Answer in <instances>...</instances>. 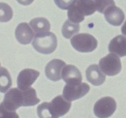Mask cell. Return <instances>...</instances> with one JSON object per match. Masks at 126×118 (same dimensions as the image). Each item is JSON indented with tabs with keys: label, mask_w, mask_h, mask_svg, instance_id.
I'll list each match as a JSON object with an SVG mask.
<instances>
[{
	"label": "cell",
	"mask_w": 126,
	"mask_h": 118,
	"mask_svg": "<svg viewBox=\"0 0 126 118\" xmlns=\"http://www.w3.org/2000/svg\"><path fill=\"white\" fill-rule=\"evenodd\" d=\"M99 66L102 71L108 76H115L121 71L122 65L118 55L113 53L102 58L99 61Z\"/></svg>",
	"instance_id": "cell-5"
},
{
	"label": "cell",
	"mask_w": 126,
	"mask_h": 118,
	"mask_svg": "<svg viewBox=\"0 0 126 118\" xmlns=\"http://www.w3.org/2000/svg\"><path fill=\"white\" fill-rule=\"evenodd\" d=\"M62 78L67 84H76L82 81L81 71L74 65H65L62 71Z\"/></svg>",
	"instance_id": "cell-11"
},
{
	"label": "cell",
	"mask_w": 126,
	"mask_h": 118,
	"mask_svg": "<svg viewBox=\"0 0 126 118\" xmlns=\"http://www.w3.org/2000/svg\"><path fill=\"white\" fill-rule=\"evenodd\" d=\"M30 25L36 34L47 32L50 29V23L44 17H37L33 18L30 22Z\"/></svg>",
	"instance_id": "cell-16"
},
{
	"label": "cell",
	"mask_w": 126,
	"mask_h": 118,
	"mask_svg": "<svg viewBox=\"0 0 126 118\" xmlns=\"http://www.w3.org/2000/svg\"><path fill=\"white\" fill-rule=\"evenodd\" d=\"M12 84L10 73L4 67L0 68V92L5 93Z\"/></svg>",
	"instance_id": "cell-18"
},
{
	"label": "cell",
	"mask_w": 126,
	"mask_h": 118,
	"mask_svg": "<svg viewBox=\"0 0 126 118\" xmlns=\"http://www.w3.org/2000/svg\"><path fill=\"white\" fill-rule=\"evenodd\" d=\"M50 118H59L66 114L71 106V102L65 99L62 95L55 97L50 103H47Z\"/></svg>",
	"instance_id": "cell-7"
},
{
	"label": "cell",
	"mask_w": 126,
	"mask_h": 118,
	"mask_svg": "<svg viewBox=\"0 0 126 118\" xmlns=\"http://www.w3.org/2000/svg\"><path fill=\"white\" fill-rule=\"evenodd\" d=\"M77 0H54L55 4L60 9L63 10L69 9Z\"/></svg>",
	"instance_id": "cell-22"
},
{
	"label": "cell",
	"mask_w": 126,
	"mask_h": 118,
	"mask_svg": "<svg viewBox=\"0 0 126 118\" xmlns=\"http://www.w3.org/2000/svg\"><path fill=\"white\" fill-rule=\"evenodd\" d=\"M90 90V86L85 82L67 84L63 90V96L68 101L72 102L86 95Z\"/></svg>",
	"instance_id": "cell-8"
},
{
	"label": "cell",
	"mask_w": 126,
	"mask_h": 118,
	"mask_svg": "<svg viewBox=\"0 0 126 118\" xmlns=\"http://www.w3.org/2000/svg\"><path fill=\"white\" fill-rule=\"evenodd\" d=\"M23 91L24 96V106H31L38 104L40 100L37 97L36 92L33 87H29Z\"/></svg>",
	"instance_id": "cell-19"
},
{
	"label": "cell",
	"mask_w": 126,
	"mask_h": 118,
	"mask_svg": "<svg viewBox=\"0 0 126 118\" xmlns=\"http://www.w3.org/2000/svg\"><path fill=\"white\" fill-rule=\"evenodd\" d=\"M121 31L122 33H123L124 35L126 36V21L125 22V23H124V24L123 25V27H122Z\"/></svg>",
	"instance_id": "cell-24"
},
{
	"label": "cell",
	"mask_w": 126,
	"mask_h": 118,
	"mask_svg": "<svg viewBox=\"0 0 126 118\" xmlns=\"http://www.w3.org/2000/svg\"><path fill=\"white\" fill-rule=\"evenodd\" d=\"M108 50L111 53L118 55L119 57L126 56V38L119 35L113 38L110 41Z\"/></svg>",
	"instance_id": "cell-15"
},
{
	"label": "cell",
	"mask_w": 126,
	"mask_h": 118,
	"mask_svg": "<svg viewBox=\"0 0 126 118\" xmlns=\"http://www.w3.org/2000/svg\"><path fill=\"white\" fill-rule=\"evenodd\" d=\"M0 65H1V64H0Z\"/></svg>",
	"instance_id": "cell-25"
},
{
	"label": "cell",
	"mask_w": 126,
	"mask_h": 118,
	"mask_svg": "<svg viewBox=\"0 0 126 118\" xmlns=\"http://www.w3.org/2000/svg\"><path fill=\"white\" fill-rule=\"evenodd\" d=\"M104 14L106 20L113 26L121 25L125 19V15L123 10L115 5L108 7Z\"/></svg>",
	"instance_id": "cell-14"
},
{
	"label": "cell",
	"mask_w": 126,
	"mask_h": 118,
	"mask_svg": "<svg viewBox=\"0 0 126 118\" xmlns=\"http://www.w3.org/2000/svg\"><path fill=\"white\" fill-rule=\"evenodd\" d=\"M18 3L21 4L24 6H28L32 4L34 1V0H17Z\"/></svg>",
	"instance_id": "cell-23"
},
{
	"label": "cell",
	"mask_w": 126,
	"mask_h": 118,
	"mask_svg": "<svg viewBox=\"0 0 126 118\" xmlns=\"http://www.w3.org/2000/svg\"><path fill=\"white\" fill-rule=\"evenodd\" d=\"M87 80L94 86L103 84L106 79V76L97 65H91L86 71Z\"/></svg>",
	"instance_id": "cell-13"
},
{
	"label": "cell",
	"mask_w": 126,
	"mask_h": 118,
	"mask_svg": "<svg viewBox=\"0 0 126 118\" xmlns=\"http://www.w3.org/2000/svg\"><path fill=\"white\" fill-rule=\"evenodd\" d=\"M12 17L13 11L11 6L4 2H0V22H9Z\"/></svg>",
	"instance_id": "cell-20"
},
{
	"label": "cell",
	"mask_w": 126,
	"mask_h": 118,
	"mask_svg": "<svg viewBox=\"0 0 126 118\" xmlns=\"http://www.w3.org/2000/svg\"><path fill=\"white\" fill-rule=\"evenodd\" d=\"M39 72L33 69H25L20 72L17 77V86L21 90L31 87L39 76Z\"/></svg>",
	"instance_id": "cell-9"
},
{
	"label": "cell",
	"mask_w": 126,
	"mask_h": 118,
	"mask_svg": "<svg viewBox=\"0 0 126 118\" xmlns=\"http://www.w3.org/2000/svg\"><path fill=\"white\" fill-rule=\"evenodd\" d=\"M66 63L59 59H54L49 61L45 68V73L49 79L58 81L61 79L62 71Z\"/></svg>",
	"instance_id": "cell-10"
},
{
	"label": "cell",
	"mask_w": 126,
	"mask_h": 118,
	"mask_svg": "<svg viewBox=\"0 0 126 118\" xmlns=\"http://www.w3.org/2000/svg\"><path fill=\"white\" fill-rule=\"evenodd\" d=\"M32 45L41 54H50L54 52L57 47V38L52 32L37 33L34 37Z\"/></svg>",
	"instance_id": "cell-2"
},
{
	"label": "cell",
	"mask_w": 126,
	"mask_h": 118,
	"mask_svg": "<svg viewBox=\"0 0 126 118\" xmlns=\"http://www.w3.org/2000/svg\"><path fill=\"white\" fill-rule=\"evenodd\" d=\"M115 5L114 0H77L75 6L84 16L91 15L95 11L104 14L108 7Z\"/></svg>",
	"instance_id": "cell-3"
},
{
	"label": "cell",
	"mask_w": 126,
	"mask_h": 118,
	"mask_svg": "<svg viewBox=\"0 0 126 118\" xmlns=\"http://www.w3.org/2000/svg\"><path fill=\"white\" fill-rule=\"evenodd\" d=\"M67 14L68 19L75 23H79L84 20L85 16L78 10L75 6V4L69 9Z\"/></svg>",
	"instance_id": "cell-21"
},
{
	"label": "cell",
	"mask_w": 126,
	"mask_h": 118,
	"mask_svg": "<svg viewBox=\"0 0 126 118\" xmlns=\"http://www.w3.org/2000/svg\"><path fill=\"white\" fill-rule=\"evenodd\" d=\"M15 35L17 40L20 44L26 45L32 41L34 38V33L30 26L27 23L23 22L18 25L16 29Z\"/></svg>",
	"instance_id": "cell-12"
},
{
	"label": "cell",
	"mask_w": 126,
	"mask_h": 118,
	"mask_svg": "<svg viewBox=\"0 0 126 118\" xmlns=\"http://www.w3.org/2000/svg\"><path fill=\"white\" fill-rule=\"evenodd\" d=\"M72 46L80 52H91L97 48V39L88 33H81L73 37L71 39Z\"/></svg>",
	"instance_id": "cell-4"
},
{
	"label": "cell",
	"mask_w": 126,
	"mask_h": 118,
	"mask_svg": "<svg viewBox=\"0 0 126 118\" xmlns=\"http://www.w3.org/2000/svg\"><path fill=\"white\" fill-rule=\"evenodd\" d=\"M116 106V102L114 98L111 97H105L96 102L94 107V112L98 118H108L115 112Z\"/></svg>",
	"instance_id": "cell-6"
},
{
	"label": "cell",
	"mask_w": 126,
	"mask_h": 118,
	"mask_svg": "<svg viewBox=\"0 0 126 118\" xmlns=\"http://www.w3.org/2000/svg\"><path fill=\"white\" fill-rule=\"evenodd\" d=\"M24 106L23 91L17 88L10 89L0 104V118H18L16 110Z\"/></svg>",
	"instance_id": "cell-1"
},
{
	"label": "cell",
	"mask_w": 126,
	"mask_h": 118,
	"mask_svg": "<svg viewBox=\"0 0 126 118\" xmlns=\"http://www.w3.org/2000/svg\"><path fill=\"white\" fill-rule=\"evenodd\" d=\"M80 26L78 23H75L68 20L63 25L62 32L63 36L66 39H70L75 34L79 31Z\"/></svg>",
	"instance_id": "cell-17"
}]
</instances>
